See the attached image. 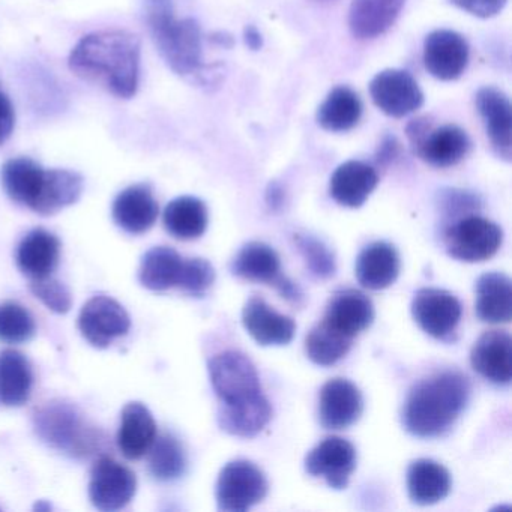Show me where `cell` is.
I'll return each mask as SVG.
<instances>
[{"label":"cell","instance_id":"obj_36","mask_svg":"<svg viewBox=\"0 0 512 512\" xmlns=\"http://www.w3.org/2000/svg\"><path fill=\"white\" fill-rule=\"evenodd\" d=\"M352 343V338L335 331L322 320L307 335L305 352L314 364L320 367H331L349 353Z\"/></svg>","mask_w":512,"mask_h":512},{"label":"cell","instance_id":"obj_10","mask_svg":"<svg viewBox=\"0 0 512 512\" xmlns=\"http://www.w3.org/2000/svg\"><path fill=\"white\" fill-rule=\"evenodd\" d=\"M461 313L460 301L448 290L425 287L413 296V319L425 334L437 340H446L454 334Z\"/></svg>","mask_w":512,"mask_h":512},{"label":"cell","instance_id":"obj_20","mask_svg":"<svg viewBox=\"0 0 512 512\" xmlns=\"http://www.w3.org/2000/svg\"><path fill=\"white\" fill-rule=\"evenodd\" d=\"M158 212V202L148 185L128 187L113 202V220L131 235H142L152 229Z\"/></svg>","mask_w":512,"mask_h":512},{"label":"cell","instance_id":"obj_23","mask_svg":"<svg viewBox=\"0 0 512 512\" xmlns=\"http://www.w3.org/2000/svg\"><path fill=\"white\" fill-rule=\"evenodd\" d=\"M406 0H352L349 28L358 40H374L385 34L400 16Z\"/></svg>","mask_w":512,"mask_h":512},{"label":"cell","instance_id":"obj_1","mask_svg":"<svg viewBox=\"0 0 512 512\" xmlns=\"http://www.w3.org/2000/svg\"><path fill=\"white\" fill-rule=\"evenodd\" d=\"M140 40L127 31L86 35L70 56V70L80 79L100 83L115 97L130 100L139 88Z\"/></svg>","mask_w":512,"mask_h":512},{"label":"cell","instance_id":"obj_21","mask_svg":"<svg viewBox=\"0 0 512 512\" xmlns=\"http://www.w3.org/2000/svg\"><path fill=\"white\" fill-rule=\"evenodd\" d=\"M377 182L379 175L373 166L364 161H347L332 173L329 193L338 205L361 208L376 190Z\"/></svg>","mask_w":512,"mask_h":512},{"label":"cell","instance_id":"obj_12","mask_svg":"<svg viewBox=\"0 0 512 512\" xmlns=\"http://www.w3.org/2000/svg\"><path fill=\"white\" fill-rule=\"evenodd\" d=\"M356 469V449L341 437L332 436L311 449L305 457V470L323 478L334 490H344Z\"/></svg>","mask_w":512,"mask_h":512},{"label":"cell","instance_id":"obj_11","mask_svg":"<svg viewBox=\"0 0 512 512\" xmlns=\"http://www.w3.org/2000/svg\"><path fill=\"white\" fill-rule=\"evenodd\" d=\"M370 95L377 109L391 118H404L424 104V94L416 80L403 70H385L370 83Z\"/></svg>","mask_w":512,"mask_h":512},{"label":"cell","instance_id":"obj_6","mask_svg":"<svg viewBox=\"0 0 512 512\" xmlns=\"http://www.w3.org/2000/svg\"><path fill=\"white\" fill-rule=\"evenodd\" d=\"M268 493L265 473L247 460L227 463L217 481V505L224 512H245L262 502Z\"/></svg>","mask_w":512,"mask_h":512},{"label":"cell","instance_id":"obj_39","mask_svg":"<svg viewBox=\"0 0 512 512\" xmlns=\"http://www.w3.org/2000/svg\"><path fill=\"white\" fill-rule=\"evenodd\" d=\"M295 242L314 277L320 280L334 277L337 272L334 253L326 247L325 242L311 235H295Z\"/></svg>","mask_w":512,"mask_h":512},{"label":"cell","instance_id":"obj_26","mask_svg":"<svg viewBox=\"0 0 512 512\" xmlns=\"http://www.w3.org/2000/svg\"><path fill=\"white\" fill-rule=\"evenodd\" d=\"M46 172V169L31 158L19 157L4 164L0 179L5 193L11 200L34 211L43 193Z\"/></svg>","mask_w":512,"mask_h":512},{"label":"cell","instance_id":"obj_19","mask_svg":"<svg viewBox=\"0 0 512 512\" xmlns=\"http://www.w3.org/2000/svg\"><path fill=\"white\" fill-rule=\"evenodd\" d=\"M323 322L353 340L374 322L373 302L359 290H340L329 301Z\"/></svg>","mask_w":512,"mask_h":512},{"label":"cell","instance_id":"obj_18","mask_svg":"<svg viewBox=\"0 0 512 512\" xmlns=\"http://www.w3.org/2000/svg\"><path fill=\"white\" fill-rule=\"evenodd\" d=\"M413 148L428 166L448 169L467 157L472 143L463 128L448 124L436 130L430 128Z\"/></svg>","mask_w":512,"mask_h":512},{"label":"cell","instance_id":"obj_40","mask_svg":"<svg viewBox=\"0 0 512 512\" xmlns=\"http://www.w3.org/2000/svg\"><path fill=\"white\" fill-rule=\"evenodd\" d=\"M215 281V269L205 259L184 260L179 286L188 295L202 298Z\"/></svg>","mask_w":512,"mask_h":512},{"label":"cell","instance_id":"obj_44","mask_svg":"<svg viewBox=\"0 0 512 512\" xmlns=\"http://www.w3.org/2000/svg\"><path fill=\"white\" fill-rule=\"evenodd\" d=\"M16 113L10 98L0 91V146L4 145L14 131Z\"/></svg>","mask_w":512,"mask_h":512},{"label":"cell","instance_id":"obj_15","mask_svg":"<svg viewBox=\"0 0 512 512\" xmlns=\"http://www.w3.org/2000/svg\"><path fill=\"white\" fill-rule=\"evenodd\" d=\"M476 109L497 157L511 161L512 109L509 98L499 89L482 88L476 94Z\"/></svg>","mask_w":512,"mask_h":512},{"label":"cell","instance_id":"obj_38","mask_svg":"<svg viewBox=\"0 0 512 512\" xmlns=\"http://www.w3.org/2000/svg\"><path fill=\"white\" fill-rule=\"evenodd\" d=\"M35 334L34 317L17 302L0 304V340L5 343H25Z\"/></svg>","mask_w":512,"mask_h":512},{"label":"cell","instance_id":"obj_13","mask_svg":"<svg viewBox=\"0 0 512 512\" xmlns=\"http://www.w3.org/2000/svg\"><path fill=\"white\" fill-rule=\"evenodd\" d=\"M469 44L454 31L431 32L424 43V65L428 73L443 82L461 77L469 65Z\"/></svg>","mask_w":512,"mask_h":512},{"label":"cell","instance_id":"obj_7","mask_svg":"<svg viewBox=\"0 0 512 512\" xmlns=\"http://www.w3.org/2000/svg\"><path fill=\"white\" fill-rule=\"evenodd\" d=\"M502 241V229L493 221L476 215L461 218L445 233L446 253L452 259L467 263L490 259L499 251Z\"/></svg>","mask_w":512,"mask_h":512},{"label":"cell","instance_id":"obj_35","mask_svg":"<svg viewBox=\"0 0 512 512\" xmlns=\"http://www.w3.org/2000/svg\"><path fill=\"white\" fill-rule=\"evenodd\" d=\"M82 191L83 178L79 173L62 169L47 170L43 193L34 211L41 215L56 214L79 202Z\"/></svg>","mask_w":512,"mask_h":512},{"label":"cell","instance_id":"obj_17","mask_svg":"<svg viewBox=\"0 0 512 512\" xmlns=\"http://www.w3.org/2000/svg\"><path fill=\"white\" fill-rule=\"evenodd\" d=\"M242 323L260 346H287L295 337L293 319L277 313L259 296H253L244 305Z\"/></svg>","mask_w":512,"mask_h":512},{"label":"cell","instance_id":"obj_42","mask_svg":"<svg viewBox=\"0 0 512 512\" xmlns=\"http://www.w3.org/2000/svg\"><path fill=\"white\" fill-rule=\"evenodd\" d=\"M442 208L446 215H461L479 208L478 197L466 191L446 190L442 194Z\"/></svg>","mask_w":512,"mask_h":512},{"label":"cell","instance_id":"obj_28","mask_svg":"<svg viewBox=\"0 0 512 512\" xmlns=\"http://www.w3.org/2000/svg\"><path fill=\"white\" fill-rule=\"evenodd\" d=\"M476 316L485 323L512 319V284L502 272H487L476 281Z\"/></svg>","mask_w":512,"mask_h":512},{"label":"cell","instance_id":"obj_41","mask_svg":"<svg viewBox=\"0 0 512 512\" xmlns=\"http://www.w3.org/2000/svg\"><path fill=\"white\" fill-rule=\"evenodd\" d=\"M31 290L49 310L55 311V313L65 314L73 307L70 290L52 275L32 281Z\"/></svg>","mask_w":512,"mask_h":512},{"label":"cell","instance_id":"obj_16","mask_svg":"<svg viewBox=\"0 0 512 512\" xmlns=\"http://www.w3.org/2000/svg\"><path fill=\"white\" fill-rule=\"evenodd\" d=\"M511 347V335L508 332H485L470 352L473 370L494 385H509L512 379Z\"/></svg>","mask_w":512,"mask_h":512},{"label":"cell","instance_id":"obj_9","mask_svg":"<svg viewBox=\"0 0 512 512\" xmlns=\"http://www.w3.org/2000/svg\"><path fill=\"white\" fill-rule=\"evenodd\" d=\"M79 328L92 346L106 349L116 338L128 334L131 319L127 310L115 299L94 296L80 311Z\"/></svg>","mask_w":512,"mask_h":512},{"label":"cell","instance_id":"obj_32","mask_svg":"<svg viewBox=\"0 0 512 512\" xmlns=\"http://www.w3.org/2000/svg\"><path fill=\"white\" fill-rule=\"evenodd\" d=\"M362 103L359 95L347 86H338L329 92L317 110V124L331 133L352 130L361 121Z\"/></svg>","mask_w":512,"mask_h":512},{"label":"cell","instance_id":"obj_31","mask_svg":"<svg viewBox=\"0 0 512 512\" xmlns=\"http://www.w3.org/2000/svg\"><path fill=\"white\" fill-rule=\"evenodd\" d=\"M272 407L265 395L241 404L224 406L218 412V424L221 430L232 436L254 437L269 424Z\"/></svg>","mask_w":512,"mask_h":512},{"label":"cell","instance_id":"obj_48","mask_svg":"<svg viewBox=\"0 0 512 512\" xmlns=\"http://www.w3.org/2000/svg\"><path fill=\"white\" fill-rule=\"evenodd\" d=\"M245 44L250 47L251 50L257 52V50L262 49L263 46V38L262 34L257 31L254 26H248L244 31Z\"/></svg>","mask_w":512,"mask_h":512},{"label":"cell","instance_id":"obj_33","mask_svg":"<svg viewBox=\"0 0 512 512\" xmlns=\"http://www.w3.org/2000/svg\"><path fill=\"white\" fill-rule=\"evenodd\" d=\"M164 227L181 241L200 238L208 227V208L197 197H178L166 206Z\"/></svg>","mask_w":512,"mask_h":512},{"label":"cell","instance_id":"obj_45","mask_svg":"<svg viewBox=\"0 0 512 512\" xmlns=\"http://www.w3.org/2000/svg\"><path fill=\"white\" fill-rule=\"evenodd\" d=\"M400 154V143L394 136H386L377 149L376 160L379 166H388Z\"/></svg>","mask_w":512,"mask_h":512},{"label":"cell","instance_id":"obj_47","mask_svg":"<svg viewBox=\"0 0 512 512\" xmlns=\"http://www.w3.org/2000/svg\"><path fill=\"white\" fill-rule=\"evenodd\" d=\"M284 202V191L277 182H272L269 184L268 191H266V203H268L269 208L280 209L283 206Z\"/></svg>","mask_w":512,"mask_h":512},{"label":"cell","instance_id":"obj_8","mask_svg":"<svg viewBox=\"0 0 512 512\" xmlns=\"http://www.w3.org/2000/svg\"><path fill=\"white\" fill-rule=\"evenodd\" d=\"M137 491V478L124 464L110 457H101L91 470L89 499L100 511L125 508Z\"/></svg>","mask_w":512,"mask_h":512},{"label":"cell","instance_id":"obj_3","mask_svg":"<svg viewBox=\"0 0 512 512\" xmlns=\"http://www.w3.org/2000/svg\"><path fill=\"white\" fill-rule=\"evenodd\" d=\"M146 20L158 52L178 76H205L202 32L196 20L176 19L172 0H146Z\"/></svg>","mask_w":512,"mask_h":512},{"label":"cell","instance_id":"obj_34","mask_svg":"<svg viewBox=\"0 0 512 512\" xmlns=\"http://www.w3.org/2000/svg\"><path fill=\"white\" fill-rule=\"evenodd\" d=\"M184 269V259L170 247H155L143 256L139 280L154 292L178 287Z\"/></svg>","mask_w":512,"mask_h":512},{"label":"cell","instance_id":"obj_30","mask_svg":"<svg viewBox=\"0 0 512 512\" xmlns=\"http://www.w3.org/2000/svg\"><path fill=\"white\" fill-rule=\"evenodd\" d=\"M232 274L248 281L274 286L281 277L280 256L265 242H248L233 259Z\"/></svg>","mask_w":512,"mask_h":512},{"label":"cell","instance_id":"obj_29","mask_svg":"<svg viewBox=\"0 0 512 512\" xmlns=\"http://www.w3.org/2000/svg\"><path fill=\"white\" fill-rule=\"evenodd\" d=\"M34 385L31 362L23 353L0 352V406L20 407L29 400Z\"/></svg>","mask_w":512,"mask_h":512},{"label":"cell","instance_id":"obj_5","mask_svg":"<svg viewBox=\"0 0 512 512\" xmlns=\"http://www.w3.org/2000/svg\"><path fill=\"white\" fill-rule=\"evenodd\" d=\"M208 370L212 388L224 406L245 403L263 394L256 367L244 353H218L209 361Z\"/></svg>","mask_w":512,"mask_h":512},{"label":"cell","instance_id":"obj_22","mask_svg":"<svg viewBox=\"0 0 512 512\" xmlns=\"http://www.w3.org/2000/svg\"><path fill=\"white\" fill-rule=\"evenodd\" d=\"M355 275L365 289H388L400 275L397 248L385 241L367 245L356 259Z\"/></svg>","mask_w":512,"mask_h":512},{"label":"cell","instance_id":"obj_2","mask_svg":"<svg viewBox=\"0 0 512 512\" xmlns=\"http://www.w3.org/2000/svg\"><path fill=\"white\" fill-rule=\"evenodd\" d=\"M470 398V383L458 371H443L413 386L403 409V425L416 437H439L460 418Z\"/></svg>","mask_w":512,"mask_h":512},{"label":"cell","instance_id":"obj_37","mask_svg":"<svg viewBox=\"0 0 512 512\" xmlns=\"http://www.w3.org/2000/svg\"><path fill=\"white\" fill-rule=\"evenodd\" d=\"M149 452V469L158 481H175L184 475L187 467L185 451L181 442L172 434L157 437Z\"/></svg>","mask_w":512,"mask_h":512},{"label":"cell","instance_id":"obj_46","mask_svg":"<svg viewBox=\"0 0 512 512\" xmlns=\"http://www.w3.org/2000/svg\"><path fill=\"white\" fill-rule=\"evenodd\" d=\"M274 287L284 299L292 302V304L299 305L304 301V293H302L301 287H299L298 284L293 283L290 278L284 277V275H281V277L278 278Z\"/></svg>","mask_w":512,"mask_h":512},{"label":"cell","instance_id":"obj_14","mask_svg":"<svg viewBox=\"0 0 512 512\" xmlns=\"http://www.w3.org/2000/svg\"><path fill=\"white\" fill-rule=\"evenodd\" d=\"M364 409L361 391L347 379H331L323 385L319 398V421L326 430H344L361 418Z\"/></svg>","mask_w":512,"mask_h":512},{"label":"cell","instance_id":"obj_25","mask_svg":"<svg viewBox=\"0 0 512 512\" xmlns=\"http://www.w3.org/2000/svg\"><path fill=\"white\" fill-rule=\"evenodd\" d=\"M61 256V242L44 229L29 232L17 248V266L26 277L34 280L50 277Z\"/></svg>","mask_w":512,"mask_h":512},{"label":"cell","instance_id":"obj_27","mask_svg":"<svg viewBox=\"0 0 512 512\" xmlns=\"http://www.w3.org/2000/svg\"><path fill=\"white\" fill-rule=\"evenodd\" d=\"M407 493L416 505H434L451 491V475L434 460L419 458L407 469Z\"/></svg>","mask_w":512,"mask_h":512},{"label":"cell","instance_id":"obj_24","mask_svg":"<svg viewBox=\"0 0 512 512\" xmlns=\"http://www.w3.org/2000/svg\"><path fill=\"white\" fill-rule=\"evenodd\" d=\"M157 439V424L151 410L139 401L128 403L122 410L118 445L128 460H139L148 454Z\"/></svg>","mask_w":512,"mask_h":512},{"label":"cell","instance_id":"obj_4","mask_svg":"<svg viewBox=\"0 0 512 512\" xmlns=\"http://www.w3.org/2000/svg\"><path fill=\"white\" fill-rule=\"evenodd\" d=\"M38 436L71 457H89L100 449L101 437L76 406L55 400L37 409L34 415Z\"/></svg>","mask_w":512,"mask_h":512},{"label":"cell","instance_id":"obj_43","mask_svg":"<svg viewBox=\"0 0 512 512\" xmlns=\"http://www.w3.org/2000/svg\"><path fill=\"white\" fill-rule=\"evenodd\" d=\"M455 7L479 19H490L505 8L508 0H451Z\"/></svg>","mask_w":512,"mask_h":512}]
</instances>
